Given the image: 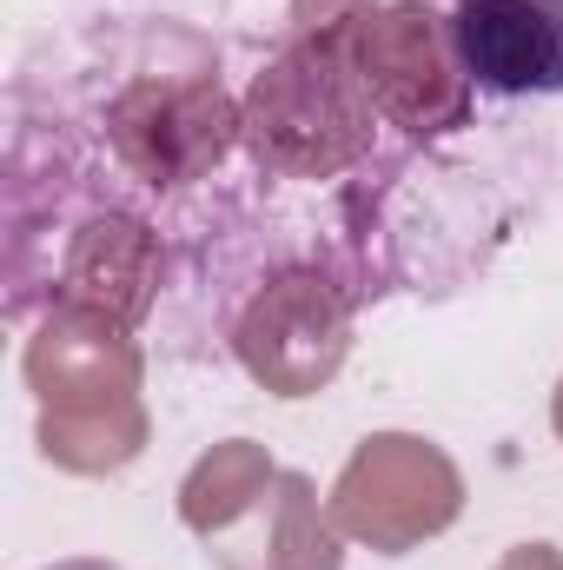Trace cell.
<instances>
[{"label":"cell","mask_w":563,"mask_h":570,"mask_svg":"<svg viewBox=\"0 0 563 570\" xmlns=\"http://www.w3.org/2000/svg\"><path fill=\"white\" fill-rule=\"evenodd\" d=\"M451 47L477 94L497 100L563 94V0H457Z\"/></svg>","instance_id":"6da1fadb"},{"label":"cell","mask_w":563,"mask_h":570,"mask_svg":"<svg viewBox=\"0 0 563 570\" xmlns=\"http://www.w3.org/2000/svg\"><path fill=\"white\" fill-rule=\"evenodd\" d=\"M47 570H120V564H107V558H60V564H47Z\"/></svg>","instance_id":"7a4b0ae2"}]
</instances>
